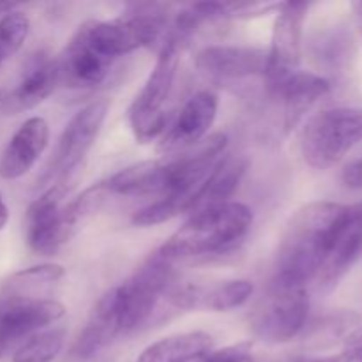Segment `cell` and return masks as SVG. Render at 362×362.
<instances>
[{"label":"cell","mask_w":362,"mask_h":362,"mask_svg":"<svg viewBox=\"0 0 362 362\" xmlns=\"http://www.w3.org/2000/svg\"><path fill=\"white\" fill-rule=\"evenodd\" d=\"M346 205L313 202L286 225L276 253L274 279L308 286L324 267Z\"/></svg>","instance_id":"cell-1"},{"label":"cell","mask_w":362,"mask_h":362,"mask_svg":"<svg viewBox=\"0 0 362 362\" xmlns=\"http://www.w3.org/2000/svg\"><path fill=\"white\" fill-rule=\"evenodd\" d=\"M251 225V209L239 202H228L219 207L191 214V218L159 247L158 255L173 265L226 257L244 243Z\"/></svg>","instance_id":"cell-2"},{"label":"cell","mask_w":362,"mask_h":362,"mask_svg":"<svg viewBox=\"0 0 362 362\" xmlns=\"http://www.w3.org/2000/svg\"><path fill=\"white\" fill-rule=\"evenodd\" d=\"M226 134L216 133L200 144L186 148L175 158L168 159V186L166 191L147 207L133 214L134 226H156L170 221L177 216L189 212L191 202L212 172L219 159L225 156Z\"/></svg>","instance_id":"cell-3"},{"label":"cell","mask_w":362,"mask_h":362,"mask_svg":"<svg viewBox=\"0 0 362 362\" xmlns=\"http://www.w3.org/2000/svg\"><path fill=\"white\" fill-rule=\"evenodd\" d=\"M175 285V265L156 253L122 285L115 286L124 336L147 327L159 313V304L163 300L168 303V296Z\"/></svg>","instance_id":"cell-4"},{"label":"cell","mask_w":362,"mask_h":362,"mask_svg":"<svg viewBox=\"0 0 362 362\" xmlns=\"http://www.w3.org/2000/svg\"><path fill=\"white\" fill-rule=\"evenodd\" d=\"M362 141V108H329L311 117L300 136V152L311 168L338 165Z\"/></svg>","instance_id":"cell-5"},{"label":"cell","mask_w":362,"mask_h":362,"mask_svg":"<svg viewBox=\"0 0 362 362\" xmlns=\"http://www.w3.org/2000/svg\"><path fill=\"white\" fill-rule=\"evenodd\" d=\"M182 48L184 46L175 39H166L158 52V60L147 81L131 103L127 117L138 144H151L152 140L166 133L168 119H166L165 105L172 94Z\"/></svg>","instance_id":"cell-6"},{"label":"cell","mask_w":362,"mask_h":362,"mask_svg":"<svg viewBox=\"0 0 362 362\" xmlns=\"http://www.w3.org/2000/svg\"><path fill=\"white\" fill-rule=\"evenodd\" d=\"M308 286L272 279L267 293L251 313V331L271 345H283L303 332L308 322Z\"/></svg>","instance_id":"cell-7"},{"label":"cell","mask_w":362,"mask_h":362,"mask_svg":"<svg viewBox=\"0 0 362 362\" xmlns=\"http://www.w3.org/2000/svg\"><path fill=\"white\" fill-rule=\"evenodd\" d=\"M66 184H53L41 197L35 198L25 214V240L34 253L49 257L59 253L64 244L69 243L76 230V207L71 202L64 205Z\"/></svg>","instance_id":"cell-8"},{"label":"cell","mask_w":362,"mask_h":362,"mask_svg":"<svg viewBox=\"0 0 362 362\" xmlns=\"http://www.w3.org/2000/svg\"><path fill=\"white\" fill-rule=\"evenodd\" d=\"M108 108L110 103L106 99H98L74 113L60 134L55 154L41 177V184H66L64 180L69 179L71 173L87 158L105 124Z\"/></svg>","instance_id":"cell-9"},{"label":"cell","mask_w":362,"mask_h":362,"mask_svg":"<svg viewBox=\"0 0 362 362\" xmlns=\"http://www.w3.org/2000/svg\"><path fill=\"white\" fill-rule=\"evenodd\" d=\"M308 7L310 4L306 2H283L276 14L264 74L265 83L272 94H276L290 76L300 71L303 25Z\"/></svg>","instance_id":"cell-10"},{"label":"cell","mask_w":362,"mask_h":362,"mask_svg":"<svg viewBox=\"0 0 362 362\" xmlns=\"http://www.w3.org/2000/svg\"><path fill=\"white\" fill-rule=\"evenodd\" d=\"M57 60L59 85L73 88H90L103 83L115 64L88 34L81 23Z\"/></svg>","instance_id":"cell-11"},{"label":"cell","mask_w":362,"mask_h":362,"mask_svg":"<svg viewBox=\"0 0 362 362\" xmlns=\"http://www.w3.org/2000/svg\"><path fill=\"white\" fill-rule=\"evenodd\" d=\"M66 315V306L55 299L6 300L0 299V359L18 349L25 339Z\"/></svg>","instance_id":"cell-12"},{"label":"cell","mask_w":362,"mask_h":362,"mask_svg":"<svg viewBox=\"0 0 362 362\" xmlns=\"http://www.w3.org/2000/svg\"><path fill=\"white\" fill-rule=\"evenodd\" d=\"M194 66L209 80H246L264 76L267 67V52L251 46H207L197 53Z\"/></svg>","instance_id":"cell-13"},{"label":"cell","mask_w":362,"mask_h":362,"mask_svg":"<svg viewBox=\"0 0 362 362\" xmlns=\"http://www.w3.org/2000/svg\"><path fill=\"white\" fill-rule=\"evenodd\" d=\"M253 283L247 279H230L214 285L177 283L168 297V304L184 311H230L244 306L253 296Z\"/></svg>","instance_id":"cell-14"},{"label":"cell","mask_w":362,"mask_h":362,"mask_svg":"<svg viewBox=\"0 0 362 362\" xmlns=\"http://www.w3.org/2000/svg\"><path fill=\"white\" fill-rule=\"evenodd\" d=\"M362 255V204L346 205L341 223L336 230L331 251L318 272L322 292H331Z\"/></svg>","instance_id":"cell-15"},{"label":"cell","mask_w":362,"mask_h":362,"mask_svg":"<svg viewBox=\"0 0 362 362\" xmlns=\"http://www.w3.org/2000/svg\"><path fill=\"white\" fill-rule=\"evenodd\" d=\"M59 87L57 60L45 53L32 57L21 73L20 80L0 99V112L4 115H20L41 105Z\"/></svg>","instance_id":"cell-16"},{"label":"cell","mask_w":362,"mask_h":362,"mask_svg":"<svg viewBox=\"0 0 362 362\" xmlns=\"http://www.w3.org/2000/svg\"><path fill=\"white\" fill-rule=\"evenodd\" d=\"M218 95L209 90L191 95L163 136V151L182 152L205 140V134L209 133L218 117Z\"/></svg>","instance_id":"cell-17"},{"label":"cell","mask_w":362,"mask_h":362,"mask_svg":"<svg viewBox=\"0 0 362 362\" xmlns=\"http://www.w3.org/2000/svg\"><path fill=\"white\" fill-rule=\"evenodd\" d=\"M49 141V126L42 117H28L7 141L0 156V179L16 180L32 170Z\"/></svg>","instance_id":"cell-18"},{"label":"cell","mask_w":362,"mask_h":362,"mask_svg":"<svg viewBox=\"0 0 362 362\" xmlns=\"http://www.w3.org/2000/svg\"><path fill=\"white\" fill-rule=\"evenodd\" d=\"M122 334L119 296H117V288L113 286L98 300L95 308L92 310L83 331L78 334L76 341H74L71 356L78 361L92 359Z\"/></svg>","instance_id":"cell-19"},{"label":"cell","mask_w":362,"mask_h":362,"mask_svg":"<svg viewBox=\"0 0 362 362\" xmlns=\"http://www.w3.org/2000/svg\"><path fill=\"white\" fill-rule=\"evenodd\" d=\"M331 90L327 78L317 73L297 71L281 85L274 95L283 99V129L286 134L292 133L304 120L311 108Z\"/></svg>","instance_id":"cell-20"},{"label":"cell","mask_w":362,"mask_h":362,"mask_svg":"<svg viewBox=\"0 0 362 362\" xmlns=\"http://www.w3.org/2000/svg\"><path fill=\"white\" fill-rule=\"evenodd\" d=\"M168 186V165L166 161H141L126 166L115 175L99 182L98 187L106 198L112 197H161Z\"/></svg>","instance_id":"cell-21"},{"label":"cell","mask_w":362,"mask_h":362,"mask_svg":"<svg viewBox=\"0 0 362 362\" xmlns=\"http://www.w3.org/2000/svg\"><path fill=\"white\" fill-rule=\"evenodd\" d=\"M250 159L240 154H225L212 168L207 179L204 180L198 193L191 202L189 214L209 211V209L219 207L228 204L230 198L239 187L240 180L246 175Z\"/></svg>","instance_id":"cell-22"},{"label":"cell","mask_w":362,"mask_h":362,"mask_svg":"<svg viewBox=\"0 0 362 362\" xmlns=\"http://www.w3.org/2000/svg\"><path fill=\"white\" fill-rule=\"evenodd\" d=\"M66 276V269L59 264H41L23 269L4 281L0 299L6 300H45L49 299L53 286Z\"/></svg>","instance_id":"cell-23"},{"label":"cell","mask_w":362,"mask_h":362,"mask_svg":"<svg viewBox=\"0 0 362 362\" xmlns=\"http://www.w3.org/2000/svg\"><path fill=\"white\" fill-rule=\"evenodd\" d=\"M211 334L202 331L166 336L148 345L134 362H191L211 350Z\"/></svg>","instance_id":"cell-24"},{"label":"cell","mask_w":362,"mask_h":362,"mask_svg":"<svg viewBox=\"0 0 362 362\" xmlns=\"http://www.w3.org/2000/svg\"><path fill=\"white\" fill-rule=\"evenodd\" d=\"M66 341V329L52 327L25 339L13 354V362H53Z\"/></svg>","instance_id":"cell-25"},{"label":"cell","mask_w":362,"mask_h":362,"mask_svg":"<svg viewBox=\"0 0 362 362\" xmlns=\"http://www.w3.org/2000/svg\"><path fill=\"white\" fill-rule=\"evenodd\" d=\"M30 32V20L21 11H9L0 16V64L20 52Z\"/></svg>","instance_id":"cell-26"},{"label":"cell","mask_w":362,"mask_h":362,"mask_svg":"<svg viewBox=\"0 0 362 362\" xmlns=\"http://www.w3.org/2000/svg\"><path fill=\"white\" fill-rule=\"evenodd\" d=\"M350 48H352V39L346 32L331 30L320 35V39L313 42L315 57L318 62L324 66L341 67L350 57Z\"/></svg>","instance_id":"cell-27"},{"label":"cell","mask_w":362,"mask_h":362,"mask_svg":"<svg viewBox=\"0 0 362 362\" xmlns=\"http://www.w3.org/2000/svg\"><path fill=\"white\" fill-rule=\"evenodd\" d=\"M357 322H359V317L354 313H346V311L322 318V322L315 324L313 327V341H325V339H332L334 336L338 338L341 332H345Z\"/></svg>","instance_id":"cell-28"},{"label":"cell","mask_w":362,"mask_h":362,"mask_svg":"<svg viewBox=\"0 0 362 362\" xmlns=\"http://www.w3.org/2000/svg\"><path fill=\"white\" fill-rule=\"evenodd\" d=\"M191 362H253L250 343H237L219 350H209Z\"/></svg>","instance_id":"cell-29"},{"label":"cell","mask_w":362,"mask_h":362,"mask_svg":"<svg viewBox=\"0 0 362 362\" xmlns=\"http://www.w3.org/2000/svg\"><path fill=\"white\" fill-rule=\"evenodd\" d=\"M341 182L349 189H362V159H356L343 168Z\"/></svg>","instance_id":"cell-30"},{"label":"cell","mask_w":362,"mask_h":362,"mask_svg":"<svg viewBox=\"0 0 362 362\" xmlns=\"http://www.w3.org/2000/svg\"><path fill=\"white\" fill-rule=\"evenodd\" d=\"M306 362H362V352L357 350H345L339 356L332 357H322V359H311Z\"/></svg>","instance_id":"cell-31"},{"label":"cell","mask_w":362,"mask_h":362,"mask_svg":"<svg viewBox=\"0 0 362 362\" xmlns=\"http://www.w3.org/2000/svg\"><path fill=\"white\" fill-rule=\"evenodd\" d=\"M346 350H357V352H362V325L361 327H356L345 339Z\"/></svg>","instance_id":"cell-32"},{"label":"cell","mask_w":362,"mask_h":362,"mask_svg":"<svg viewBox=\"0 0 362 362\" xmlns=\"http://www.w3.org/2000/svg\"><path fill=\"white\" fill-rule=\"evenodd\" d=\"M7 221H9V209H7L6 202H4L2 194H0V232L6 228Z\"/></svg>","instance_id":"cell-33"},{"label":"cell","mask_w":362,"mask_h":362,"mask_svg":"<svg viewBox=\"0 0 362 362\" xmlns=\"http://www.w3.org/2000/svg\"><path fill=\"white\" fill-rule=\"evenodd\" d=\"M16 9V4H9V2H0V16L6 13H9V11Z\"/></svg>","instance_id":"cell-34"},{"label":"cell","mask_w":362,"mask_h":362,"mask_svg":"<svg viewBox=\"0 0 362 362\" xmlns=\"http://www.w3.org/2000/svg\"><path fill=\"white\" fill-rule=\"evenodd\" d=\"M352 7H354V11H356L357 18H359V21H361V27H362V2H356Z\"/></svg>","instance_id":"cell-35"}]
</instances>
